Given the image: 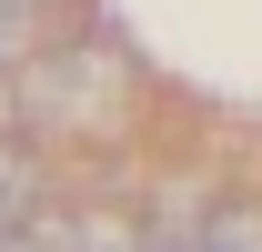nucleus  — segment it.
I'll use <instances>...</instances> for the list:
<instances>
[{"label": "nucleus", "instance_id": "f257e3e1", "mask_svg": "<svg viewBox=\"0 0 262 252\" xmlns=\"http://www.w3.org/2000/svg\"><path fill=\"white\" fill-rule=\"evenodd\" d=\"M111 91H121V61H111L101 40H71V51H31V61H20V111L51 121V131L101 121Z\"/></svg>", "mask_w": 262, "mask_h": 252}, {"label": "nucleus", "instance_id": "f03ea898", "mask_svg": "<svg viewBox=\"0 0 262 252\" xmlns=\"http://www.w3.org/2000/svg\"><path fill=\"white\" fill-rule=\"evenodd\" d=\"M202 252H262V212L252 202H202Z\"/></svg>", "mask_w": 262, "mask_h": 252}, {"label": "nucleus", "instance_id": "7ed1b4c3", "mask_svg": "<svg viewBox=\"0 0 262 252\" xmlns=\"http://www.w3.org/2000/svg\"><path fill=\"white\" fill-rule=\"evenodd\" d=\"M40 212V182H31V152L20 141H0V232H20Z\"/></svg>", "mask_w": 262, "mask_h": 252}, {"label": "nucleus", "instance_id": "20e7f679", "mask_svg": "<svg viewBox=\"0 0 262 252\" xmlns=\"http://www.w3.org/2000/svg\"><path fill=\"white\" fill-rule=\"evenodd\" d=\"M141 252H202V212L192 202H162V212L141 222Z\"/></svg>", "mask_w": 262, "mask_h": 252}, {"label": "nucleus", "instance_id": "39448f33", "mask_svg": "<svg viewBox=\"0 0 262 252\" xmlns=\"http://www.w3.org/2000/svg\"><path fill=\"white\" fill-rule=\"evenodd\" d=\"M40 40V0H0V71H20Z\"/></svg>", "mask_w": 262, "mask_h": 252}, {"label": "nucleus", "instance_id": "423d86ee", "mask_svg": "<svg viewBox=\"0 0 262 252\" xmlns=\"http://www.w3.org/2000/svg\"><path fill=\"white\" fill-rule=\"evenodd\" d=\"M0 252H81V242H71V212H31L20 232H0Z\"/></svg>", "mask_w": 262, "mask_h": 252}, {"label": "nucleus", "instance_id": "0eeeda50", "mask_svg": "<svg viewBox=\"0 0 262 252\" xmlns=\"http://www.w3.org/2000/svg\"><path fill=\"white\" fill-rule=\"evenodd\" d=\"M71 242H81V252H141V222H121V212H111V222L81 212V222H71Z\"/></svg>", "mask_w": 262, "mask_h": 252}]
</instances>
